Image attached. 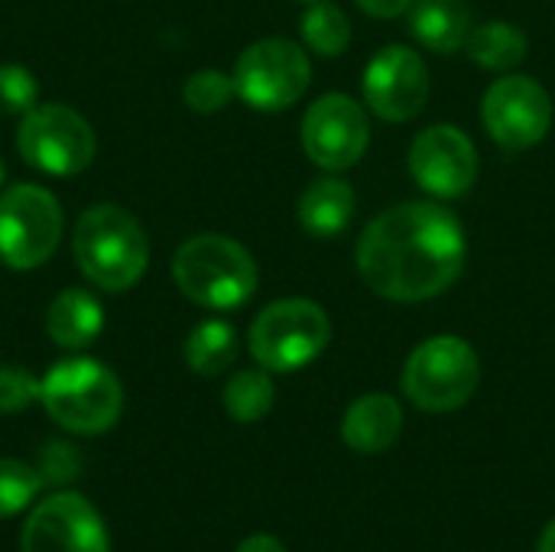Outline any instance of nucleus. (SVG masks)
<instances>
[{"label": "nucleus", "instance_id": "1", "mask_svg": "<svg viewBox=\"0 0 555 552\" xmlns=\"http://www.w3.org/2000/svg\"><path fill=\"white\" fill-rule=\"evenodd\" d=\"M468 244L459 218L433 202H406L377 215L358 241L364 283L393 303L442 296L465 270Z\"/></svg>", "mask_w": 555, "mask_h": 552}, {"label": "nucleus", "instance_id": "2", "mask_svg": "<svg viewBox=\"0 0 555 552\" xmlns=\"http://www.w3.org/2000/svg\"><path fill=\"white\" fill-rule=\"evenodd\" d=\"M72 254L88 283L104 293H124L146 273L150 238L130 211L94 205L75 224Z\"/></svg>", "mask_w": 555, "mask_h": 552}, {"label": "nucleus", "instance_id": "3", "mask_svg": "<svg viewBox=\"0 0 555 552\" xmlns=\"http://www.w3.org/2000/svg\"><path fill=\"white\" fill-rule=\"evenodd\" d=\"M39 403L68 433H107L124 410V387L117 374L91 358H65L39 381Z\"/></svg>", "mask_w": 555, "mask_h": 552}, {"label": "nucleus", "instance_id": "4", "mask_svg": "<svg viewBox=\"0 0 555 552\" xmlns=\"http://www.w3.org/2000/svg\"><path fill=\"white\" fill-rule=\"evenodd\" d=\"M176 286L205 309H237L257 290V264L244 244L224 234H195L172 257Z\"/></svg>", "mask_w": 555, "mask_h": 552}, {"label": "nucleus", "instance_id": "5", "mask_svg": "<svg viewBox=\"0 0 555 552\" xmlns=\"http://www.w3.org/2000/svg\"><path fill=\"white\" fill-rule=\"evenodd\" d=\"M478 381L481 361L459 335H436L423 342L403 368V390L426 413L462 410L475 397Z\"/></svg>", "mask_w": 555, "mask_h": 552}, {"label": "nucleus", "instance_id": "6", "mask_svg": "<svg viewBox=\"0 0 555 552\" xmlns=\"http://www.w3.org/2000/svg\"><path fill=\"white\" fill-rule=\"evenodd\" d=\"M332 338L325 309L312 299L270 303L250 325V355L260 368L289 374L312 364Z\"/></svg>", "mask_w": 555, "mask_h": 552}, {"label": "nucleus", "instance_id": "7", "mask_svg": "<svg viewBox=\"0 0 555 552\" xmlns=\"http://www.w3.org/2000/svg\"><path fill=\"white\" fill-rule=\"evenodd\" d=\"M231 78L237 98L247 107L273 114L293 107L306 94L312 81V65L299 42L270 36L241 52Z\"/></svg>", "mask_w": 555, "mask_h": 552}, {"label": "nucleus", "instance_id": "8", "mask_svg": "<svg viewBox=\"0 0 555 552\" xmlns=\"http://www.w3.org/2000/svg\"><path fill=\"white\" fill-rule=\"evenodd\" d=\"M62 238L59 198L42 185H10L0 192V260L10 270L42 267Z\"/></svg>", "mask_w": 555, "mask_h": 552}, {"label": "nucleus", "instance_id": "9", "mask_svg": "<svg viewBox=\"0 0 555 552\" xmlns=\"http://www.w3.org/2000/svg\"><path fill=\"white\" fill-rule=\"evenodd\" d=\"M20 156L49 176H75L91 166L98 140L91 124L65 104H36L16 130Z\"/></svg>", "mask_w": 555, "mask_h": 552}, {"label": "nucleus", "instance_id": "10", "mask_svg": "<svg viewBox=\"0 0 555 552\" xmlns=\"http://www.w3.org/2000/svg\"><path fill=\"white\" fill-rule=\"evenodd\" d=\"M481 120L491 140L504 150H530L553 127V98L550 91L527 75H504L485 91Z\"/></svg>", "mask_w": 555, "mask_h": 552}, {"label": "nucleus", "instance_id": "11", "mask_svg": "<svg viewBox=\"0 0 555 552\" xmlns=\"http://www.w3.org/2000/svg\"><path fill=\"white\" fill-rule=\"evenodd\" d=\"M371 143V124L364 107L348 94H322L302 117V150L306 156L328 169L341 172L361 163Z\"/></svg>", "mask_w": 555, "mask_h": 552}, {"label": "nucleus", "instance_id": "12", "mask_svg": "<svg viewBox=\"0 0 555 552\" xmlns=\"http://www.w3.org/2000/svg\"><path fill=\"white\" fill-rule=\"evenodd\" d=\"M20 552H111V543L94 504L75 491H59L26 517Z\"/></svg>", "mask_w": 555, "mask_h": 552}, {"label": "nucleus", "instance_id": "13", "mask_svg": "<svg viewBox=\"0 0 555 552\" xmlns=\"http://www.w3.org/2000/svg\"><path fill=\"white\" fill-rule=\"evenodd\" d=\"M364 101L380 120H413L429 101V68L410 46L380 49L364 68Z\"/></svg>", "mask_w": 555, "mask_h": 552}, {"label": "nucleus", "instance_id": "14", "mask_svg": "<svg viewBox=\"0 0 555 552\" xmlns=\"http://www.w3.org/2000/svg\"><path fill=\"white\" fill-rule=\"evenodd\" d=\"M410 172L436 198H462L478 179V150L452 124L426 127L410 146Z\"/></svg>", "mask_w": 555, "mask_h": 552}, {"label": "nucleus", "instance_id": "15", "mask_svg": "<svg viewBox=\"0 0 555 552\" xmlns=\"http://www.w3.org/2000/svg\"><path fill=\"white\" fill-rule=\"evenodd\" d=\"M403 433V410L390 394H367L354 400L341 420V439L348 449L377 455L387 452Z\"/></svg>", "mask_w": 555, "mask_h": 552}, {"label": "nucleus", "instance_id": "16", "mask_svg": "<svg viewBox=\"0 0 555 552\" xmlns=\"http://www.w3.org/2000/svg\"><path fill=\"white\" fill-rule=\"evenodd\" d=\"M410 29L429 52L452 55L465 49L472 33V10L465 0H413Z\"/></svg>", "mask_w": 555, "mask_h": 552}, {"label": "nucleus", "instance_id": "17", "mask_svg": "<svg viewBox=\"0 0 555 552\" xmlns=\"http://www.w3.org/2000/svg\"><path fill=\"white\" fill-rule=\"evenodd\" d=\"M354 205H358V198H354L348 182H341V179H315L299 195L296 215H299V224L312 238L328 241V238H338L351 224Z\"/></svg>", "mask_w": 555, "mask_h": 552}, {"label": "nucleus", "instance_id": "18", "mask_svg": "<svg viewBox=\"0 0 555 552\" xmlns=\"http://www.w3.org/2000/svg\"><path fill=\"white\" fill-rule=\"evenodd\" d=\"M101 329L104 309L85 290H62L46 312V332L59 348H88L101 335Z\"/></svg>", "mask_w": 555, "mask_h": 552}, {"label": "nucleus", "instance_id": "19", "mask_svg": "<svg viewBox=\"0 0 555 552\" xmlns=\"http://www.w3.org/2000/svg\"><path fill=\"white\" fill-rule=\"evenodd\" d=\"M527 36L520 26L504 23V20H491L481 26H472L468 39H465V52L475 65L491 68V72H511L527 59Z\"/></svg>", "mask_w": 555, "mask_h": 552}, {"label": "nucleus", "instance_id": "20", "mask_svg": "<svg viewBox=\"0 0 555 552\" xmlns=\"http://www.w3.org/2000/svg\"><path fill=\"white\" fill-rule=\"evenodd\" d=\"M234 358H237V332L221 319H208L195 325L185 338V364L202 377L224 374L234 364Z\"/></svg>", "mask_w": 555, "mask_h": 552}, {"label": "nucleus", "instance_id": "21", "mask_svg": "<svg viewBox=\"0 0 555 552\" xmlns=\"http://www.w3.org/2000/svg\"><path fill=\"white\" fill-rule=\"evenodd\" d=\"M221 400H224V410H228L231 420H237V423H260L273 410L276 390H273V381H270L267 368L263 371L250 368V371H237L228 381Z\"/></svg>", "mask_w": 555, "mask_h": 552}, {"label": "nucleus", "instance_id": "22", "mask_svg": "<svg viewBox=\"0 0 555 552\" xmlns=\"http://www.w3.org/2000/svg\"><path fill=\"white\" fill-rule=\"evenodd\" d=\"M302 39L306 46L322 55V59H335L348 49L351 42V23L345 16V10L338 3L328 0H315L306 16H302Z\"/></svg>", "mask_w": 555, "mask_h": 552}, {"label": "nucleus", "instance_id": "23", "mask_svg": "<svg viewBox=\"0 0 555 552\" xmlns=\"http://www.w3.org/2000/svg\"><path fill=\"white\" fill-rule=\"evenodd\" d=\"M46 478L39 468L16 462V459H0V521H10L23 514L42 491Z\"/></svg>", "mask_w": 555, "mask_h": 552}, {"label": "nucleus", "instance_id": "24", "mask_svg": "<svg viewBox=\"0 0 555 552\" xmlns=\"http://www.w3.org/2000/svg\"><path fill=\"white\" fill-rule=\"evenodd\" d=\"M234 78L218 72V68H202L195 75H189V81L182 85V101L195 111V114H215L221 111L231 98H234Z\"/></svg>", "mask_w": 555, "mask_h": 552}, {"label": "nucleus", "instance_id": "25", "mask_svg": "<svg viewBox=\"0 0 555 552\" xmlns=\"http://www.w3.org/2000/svg\"><path fill=\"white\" fill-rule=\"evenodd\" d=\"M39 85L23 65H0V114H29L36 107Z\"/></svg>", "mask_w": 555, "mask_h": 552}, {"label": "nucleus", "instance_id": "26", "mask_svg": "<svg viewBox=\"0 0 555 552\" xmlns=\"http://www.w3.org/2000/svg\"><path fill=\"white\" fill-rule=\"evenodd\" d=\"M39 400V377L26 368L7 364L0 368V413H23Z\"/></svg>", "mask_w": 555, "mask_h": 552}, {"label": "nucleus", "instance_id": "27", "mask_svg": "<svg viewBox=\"0 0 555 552\" xmlns=\"http://www.w3.org/2000/svg\"><path fill=\"white\" fill-rule=\"evenodd\" d=\"M81 472L78 465V452L65 442H46L39 452V475L52 485H65Z\"/></svg>", "mask_w": 555, "mask_h": 552}, {"label": "nucleus", "instance_id": "28", "mask_svg": "<svg viewBox=\"0 0 555 552\" xmlns=\"http://www.w3.org/2000/svg\"><path fill=\"white\" fill-rule=\"evenodd\" d=\"M367 16H377V20H393L400 16L403 10L413 7V0H354Z\"/></svg>", "mask_w": 555, "mask_h": 552}, {"label": "nucleus", "instance_id": "29", "mask_svg": "<svg viewBox=\"0 0 555 552\" xmlns=\"http://www.w3.org/2000/svg\"><path fill=\"white\" fill-rule=\"evenodd\" d=\"M237 552H286L283 550V543L276 540V537H270V534H254V537H247Z\"/></svg>", "mask_w": 555, "mask_h": 552}, {"label": "nucleus", "instance_id": "30", "mask_svg": "<svg viewBox=\"0 0 555 552\" xmlns=\"http://www.w3.org/2000/svg\"><path fill=\"white\" fill-rule=\"evenodd\" d=\"M540 552H555V521L543 530V537H540Z\"/></svg>", "mask_w": 555, "mask_h": 552}, {"label": "nucleus", "instance_id": "31", "mask_svg": "<svg viewBox=\"0 0 555 552\" xmlns=\"http://www.w3.org/2000/svg\"><path fill=\"white\" fill-rule=\"evenodd\" d=\"M0 182H3V163H0Z\"/></svg>", "mask_w": 555, "mask_h": 552}, {"label": "nucleus", "instance_id": "32", "mask_svg": "<svg viewBox=\"0 0 555 552\" xmlns=\"http://www.w3.org/2000/svg\"><path fill=\"white\" fill-rule=\"evenodd\" d=\"M306 3H315V0H306Z\"/></svg>", "mask_w": 555, "mask_h": 552}]
</instances>
